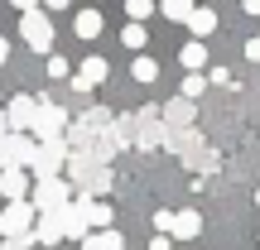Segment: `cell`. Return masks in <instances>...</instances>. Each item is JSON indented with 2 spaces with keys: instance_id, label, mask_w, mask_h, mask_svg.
Wrapping results in <instances>:
<instances>
[{
  "instance_id": "33",
  "label": "cell",
  "mask_w": 260,
  "mask_h": 250,
  "mask_svg": "<svg viewBox=\"0 0 260 250\" xmlns=\"http://www.w3.org/2000/svg\"><path fill=\"white\" fill-rule=\"evenodd\" d=\"M241 10L246 15H260V0H241Z\"/></svg>"
},
{
  "instance_id": "14",
  "label": "cell",
  "mask_w": 260,
  "mask_h": 250,
  "mask_svg": "<svg viewBox=\"0 0 260 250\" xmlns=\"http://www.w3.org/2000/svg\"><path fill=\"white\" fill-rule=\"evenodd\" d=\"M102 24H106V19H102V10H77V15H73L77 39H96V34H102Z\"/></svg>"
},
{
  "instance_id": "15",
  "label": "cell",
  "mask_w": 260,
  "mask_h": 250,
  "mask_svg": "<svg viewBox=\"0 0 260 250\" xmlns=\"http://www.w3.org/2000/svg\"><path fill=\"white\" fill-rule=\"evenodd\" d=\"M188 29H193V39H198V44H203V39H207V34H212V29H217V10L198 5L193 15H188Z\"/></svg>"
},
{
  "instance_id": "18",
  "label": "cell",
  "mask_w": 260,
  "mask_h": 250,
  "mask_svg": "<svg viewBox=\"0 0 260 250\" xmlns=\"http://www.w3.org/2000/svg\"><path fill=\"white\" fill-rule=\"evenodd\" d=\"M193 0H159V15L164 19H174V24H188V15H193Z\"/></svg>"
},
{
  "instance_id": "25",
  "label": "cell",
  "mask_w": 260,
  "mask_h": 250,
  "mask_svg": "<svg viewBox=\"0 0 260 250\" xmlns=\"http://www.w3.org/2000/svg\"><path fill=\"white\" fill-rule=\"evenodd\" d=\"M73 67H68V58H48V77H68Z\"/></svg>"
},
{
  "instance_id": "1",
  "label": "cell",
  "mask_w": 260,
  "mask_h": 250,
  "mask_svg": "<svg viewBox=\"0 0 260 250\" xmlns=\"http://www.w3.org/2000/svg\"><path fill=\"white\" fill-rule=\"evenodd\" d=\"M34 202H5V212H0V231H5V241H29L34 245Z\"/></svg>"
},
{
  "instance_id": "9",
  "label": "cell",
  "mask_w": 260,
  "mask_h": 250,
  "mask_svg": "<svg viewBox=\"0 0 260 250\" xmlns=\"http://www.w3.org/2000/svg\"><path fill=\"white\" fill-rule=\"evenodd\" d=\"M29 188H34V178H29L24 168L0 173V197H5V202H29Z\"/></svg>"
},
{
  "instance_id": "29",
  "label": "cell",
  "mask_w": 260,
  "mask_h": 250,
  "mask_svg": "<svg viewBox=\"0 0 260 250\" xmlns=\"http://www.w3.org/2000/svg\"><path fill=\"white\" fill-rule=\"evenodd\" d=\"M149 250H174V236H154V241H149Z\"/></svg>"
},
{
  "instance_id": "26",
  "label": "cell",
  "mask_w": 260,
  "mask_h": 250,
  "mask_svg": "<svg viewBox=\"0 0 260 250\" xmlns=\"http://www.w3.org/2000/svg\"><path fill=\"white\" fill-rule=\"evenodd\" d=\"M39 10H44V15H53V10H73V0H39Z\"/></svg>"
},
{
  "instance_id": "3",
  "label": "cell",
  "mask_w": 260,
  "mask_h": 250,
  "mask_svg": "<svg viewBox=\"0 0 260 250\" xmlns=\"http://www.w3.org/2000/svg\"><path fill=\"white\" fill-rule=\"evenodd\" d=\"M29 202H34V212H63L73 202V183L68 178H44V183L29 188Z\"/></svg>"
},
{
  "instance_id": "32",
  "label": "cell",
  "mask_w": 260,
  "mask_h": 250,
  "mask_svg": "<svg viewBox=\"0 0 260 250\" xmlns=\"http://www.w3.org/2000/svg\"><path fill=\"white\" fill-rule=\"evenodd\" d=\"M10 63V39H0V67Z\"/></svg>"
},
{
  "instance_id": "10",
  "label": "cell",
  "mask_w": 260,
  "mask_h": 250,
  "mask_svg": "<svg viewBox=\"0 0 260 250\" xmlns=\"http://www.w3.org/2000/svg\"><path fill=\"white\" fill-rule=\"evenodd\" d=\"M159 116H164L169 135H178V130H188V125H193V101H183V96H174V101H169V106H164Z\"/></svg>"
},
{
  "instance_id": "21",
  "label": "cell",
  "mask_w": 260,
  "mask_h": 250,
  "mask_svg": "<svg viewBox=\"0 0 260 250\" xmlns=\"http://www.w3.org/2000/svg\"><path fill=\"white\" fill-rule=\"evenodd\" d=\"M203 92H207V77H203V73H188L183 87H178V96H183V101H198Z\"/></svg>"
},
{
  "instance_id": "5",
  "label": "cell",
  "mask_w": 260,
  "mask_h": 250,
  "mask_svg": "<svg viewBox=\"0 0 260 250\" xmlns=\"http://www.w3.org/2000/svg\"><path fill=\"white\" fill-rule=\"evenodd\" d=\"M63 130H68V111L58 101H44L39 96V116H34V130L29 135H39V145H48V139H63Z\"/></svg>"
},
{
  "instance_id": "22",
  "label": "cell",
  "mask_w": 260,
  "mask_h": 250,
  "mask_svg": "<svg viewBox=\"0 0 260 250\" xmlns=\"http://www.w3.org/2000/svg\"><path fill=\"white\" fill-rule=\"evenodd\" d=\"M121 44H125V48H135V53H145V44H149L145 24H125V29H121Z\"/></svg>"
},
{
  "instance_id": "20",
  "label": "cell",
  "mask_w": 260,
  "mask_h": 250,
  "mask_svg": "<svg viewBox=\"0 0 260 250\" xmlns=\"http://www.w3.org/2000/svg\"><path fill=\"white\" fill-rule=\"evenodd\" d=\"M178 63H183L188 73H198V67L207 63V48H203V44H198V39H193V44H183V53H178Z\"/></svg>"
},
{
  "instance_id": "31",
  "label": "cell",
  "mask_w": 260,
  "mask_h": 250,
  "mask_svg": "<svg viewBox=\"0 0 260 250\" xmlns=\"http://www.w3.org/2000/svg\"><path fill=\"white\" fill-rule=\"evenodd\" d=\"M0 250H29V241H0Z\"/></svg>"
},
{
  "instance_id": "30",
  "label": "cell",
  "mask_w": 260,
  "mask_h": 250,
  "mask_svg": "<svg viewBox=\"0 0 260 250\" xmlns=\"http://www.w3.org/2000/svg\"><path fill=\"white\" fill-rule=\"evenodd\" d=\"M10 5H15L19 15H24V10H39V0H10Z\"/></svg>"
},
{
  "instance_id": "19",
  "label": "cell",
  "mask_w": 260,
  "mask_h": 250,
  "mask_svg": "<svg viewBox=\"0 0 260 250\" xmlns=\"http://www.w3.org/2000/svg\"><path fill=\"white\" fill-rule=\"evenodd\" d=\"M130 77H135V82H154V77H159V63H154V58H145V53H135V58H130Z\"/></svg>"
},
{
  "instance_id": "23",
  "label": "cell",
  "mask_w": 260,
  "mask_h": 250,
  "mask_svg": "<svg viewBox=\"0 0 260 250\" xmlns=\"http://www.w3.org/2000/svg\"><path fill=\"white\" fill-rule=\"evenodd\" d=\"M125 15H130V24H140V19L154 15V0H125Z\"/></svg>"
},
{
  "instance_id": "11",
  "label": "cell",
  "mask_w": 260,
  "mask_h": 250,
  "mask_svg": "<svg viewBox=\"0 0 260 250\" xmlns=\"http://www.w3.org/2000/svg\"><path fill=\"white\" fill-rule=\"evenodd\" d=\"M63 241V222H58V212H39L34 222V245H58Z\"/></svg>"
},
{
  "instance_id": "12",
  "label": "cell",
  "mask_w": 260,
  "mask_h": 250,
  "mask_svg": "<svg viewBox=\"0 0 260 250\" xmlns=\"http://www.w3.org/2000/svg\"><path fill=\"white\" fill-rule=\"evenodd\" d=\"M178 241H193V236H203V212H193V207H183V212H174V231Z\"/></svg>"
},
{
  "instance_id": "8",
  "label": "cell",
  "mask_w": 260,
  "mask_h": 250,
  "mask_svg": "<svg viewBox=\"0 0 260 250\" xmlns=\"http://www.w3.org/2000/svg\"><path fill=\"white\" fill-rule=\"evenodd\" d=\"M77 212H82V222H87V231H111V202H102V197H87V193H77Z\"/></svg>"
},
{
  "instance_id": "24",
  "label": "cell",
  "mask_w": 260,
  "mask_h": 250,
  "mask_svg": "<svg viewBox=\"0 0 260 250\" xmlns=\"http://www.w3.org/2000/svg\"><path fill=\"white\" fill-rule=\"evenodd\" d=\"M154 231H159V236L174 231V212H154Z\"/></svg>"
},
{
  "instance_id": "2",
  "label": "cell",
  "mask_w": 260,
  "mask_h": 250,
  "mask_svg": "<svg viewBox=\"0 0 260 250\" xmlns=\"http://www.w3.org/2000/svg\"><path fill=\"white\" fill-rule=\"evenodd\" d=\"M68 164V139H48V145H34V164H29V178L44 183V178H63Z\"/></svg>"
},
{
  "instance_id": "28",
  "label": "cell",
  "mask_w": 260,
  "mask_h": 250,
  "mask_svg": "<svg viewBox=\"0 0 260 250\" xmlns=\"http://www.w3.org/2000/svg\"><path fill=\"white\" fill-rule=\"evenodd\" d=\"M246 58H251V63H260V39H246Z\"/></svg>"
},
{
  "instance_id": "4",
  "label": "cell",
  "mask_w": 260,
  "mask_h": 250,
  "mask_svg": "<svg viewBox=\"0 0 260 250\" xmlns=\"http://www.w3.org/2000/svg\"><path fill=\"white\" fill-rule=\"evenodd\" d=\"M19 34H24V44L34 48V53H48V48H53V19H48L44 10H24V15H19Z\"/></svg>"
},
{
  "instance_id": "17",
  "label": "cell",
  "mask_w": 260,
  "mask_h": 250,
  "mask_svg": "<svg viewBox=\"0 0 260 250\" xmlns=\"http://www.w3.org/2000/svg\"><path fill=\"white\" fill-rule=\"evenodd\" d=\"M106 73H111V63H106L102 53H92V58H82V73L77 77H82L87 87H96V82H106Z\"/></svg>"
},
{
  "instance_id": "35",
  "label": "cell",
  "mask_w": 260,
  "mask_h": 250,
  "mask_svg": "<svg viewBox=\"0 0 260 250\" xmlns=\"http://www.w3.org/2000/svg\"><path fill=\"white\" fill-rule=\"evenodd\" d=\"M255 202H260V193H255Z\"/></svg>"
},
{
  "instance_id": "16",
  "label": "cell",
  "mask_w": 260,
  "mask_h": 250,
  "mask_svg": "<svg viewBox=\"0 0 260 250\" xmlns=\"http://www.w3.org/2000/svg\"><path fill=\"white\" fill-rule=\"evenodd\" d=\"M82 250H125V236L116 231V226H111V231H92L82 241Z\"/></svg>"
},
{
  "instance_id": "13",
  "label": "cell",
  "mask_w": 260,
  "mask_h": 250,
  "mask_svg": "<svg viewBox=\"0 0 260 250\" xmlns=\"http://www.w3.org/2000/svg\"><path fill=\"white\" fill-rule=\"evenodd\" d=\"M58 222H63V241H87V236H92V231H87V222H82V212H77L73 202L58 212Z\"/></svg>"
},
{
  "instance_id": "27",
  "label": "cell",
  "mask_w": 260,
  "mask_h": 250,
  "mask_svg": "<svg viewBox=\"0 0 260 250\" xmlns=\"http://www.w3.org/2000/svg\"><path fill=\"white\" fill-rule=\"evenodd\" d=\"M207 82H212V87H226V82H232V73H226V67H212V73H207Z\"/></svg>"
},
{
  "instance_id": "34",
  "label": "cell",
  "mask_w": 260,
  "mask_h": 250,
  "mask_svg": "<svg viewBox=\"0 0 260 250\" xmlns=\"http://www.w3.org/2000/svg\"><path fill=\"white\" fill-rule=\"evenodd\" d=\"M0 241H5V231H0Z\"/></svg>"
},
{
  "instance_id": "6",
  "label": "cell",
  "mask_w": 260,
  "mask_h": 250,
  "mask_svg": "<svg viewBox=\"0 0 260 250\" xmlns=\"http://www.w3.org/2000/svg\"><path fill=\"white\" fill-rule=\"evenodd\" d=\"M29 164H34V139H29V135H5V139H0V173L29 168Z\"/></svg>"
},
{
  "instance_id": "7",
  "label": "cell",
  "mask_w": 260,
  "mask_h": 250,
  "mask_svg": "<svg viewBox=\"0 0 260 250\" xmlns=\"http://www.w3.org/2000/svg\"><path fill=\"white\" fill-rule=\"evenodd\" d=\"M34 116H39V96H10V106H5L10 135H29L34 130Z\"/></svg>"
}]
</instances>
